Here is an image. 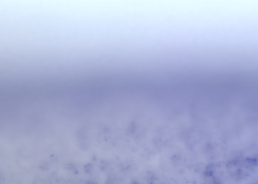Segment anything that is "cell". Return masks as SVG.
Masks as SVG:
<instances>
[{
	"instance_id": "6da1fadb",
	"label": "cell",
	"mask_w": 258,
	"mask_h": 184,
	"mask_svg": "<svg viewBox=\"0 0 258 184\" xmlns=\"http://www.w3.org/2000/svg\"><path fill=\"white\" fill-rule=\"evenodd\" d=\"M258 166L257 157L239 156L229 160L226 165V169L233 181L240 182L248 178Z\"/></svg>"
},
{
	"instance_id": "7a4b0ae2",
	"label": "cell",
	"mask_w": 258,
	"mask_h": 184,
	"mask_svg": "<svg viewBox=\"0 0 258 184\" xmlns=\"http://www.w3.org/2000/svg\"><path fill=\"white\" fill-rule=\"evenodd\" d=\"M206 177L208 178L210 184H224V180L222 173L218 170L216 166L210 167L206 172Z\"/></svg>"
},
{
	"instance_id": "3957f363",
	"label": "cell",
	"mask_w": 258,
	"mask_h": 184,
	"mask_svg": "<svg viewBox=\"0 0 258 184\" xmlns=\"http://www.w3.org/2000/svg\"><path fill=\"white\" fill-rule=\"evenodd\" d=\"M256 184L255 183H251V184Z\"/></svg>"
},
{
	"instance_id": "277c9868",
	"label": "cell",
	"mask_w": 258,
	"mask_h": 184,
	"mask_svg": "<svg viewBox=\"0 0 258 184\" xmlns=\"http://www.w3.org/2000/svg\"></svg>"
}]
</instances>
